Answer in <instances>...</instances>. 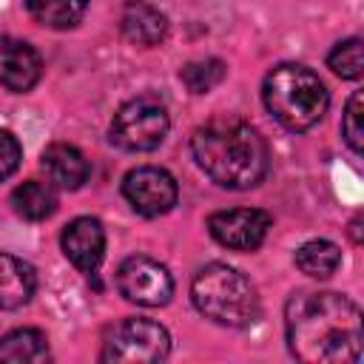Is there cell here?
<instances>
[{
  "instance_id": "603a6c76",
  "label": "cell",
  "mask_w": 364,
  "mask_h": 364,
  "mask_svg": "<svg viewBox=\"0 0 364 364\" xmlns=\"http://www.w3.org/2000/svg\"><path fill=\"white\" fill-rule=\"evenodd\" d=\"M358 230H361V216H355V219L350 222V236H353V242H355V245L361 242V236H358Z\"/></svg>"
},
{
  "instance_id": "e0dca14e",
  "label": "cell",
  "mask_w": 364,
  "mask_h": 364,
  "mask_svg": "<svg viewBox=\"0 0 364 364\" xmlns=\"http://www.w3.org/2000/svg\"><path fill=\"white\" fill-rule=\"evenodd\" d=\"M341 264V250L330 239H310L296 250V267L310 279H330Z\"/></svg>"
},
{
  "instance_id": "d6986e66",
  "label": "cell",
  "mask_w": 364,
  "mask_h": 364,
  "mask_svg": "<svg viewBox=\"0 0 364 364\" xmlns=\"http://www.w3.org/2000/svg\"><path fill=\"white\" fill-rule=\"evenodd\" d=\"M225 74H228L225 63L216 60V57H208V60H193V63H188V65L179 71V80L185 82V88H188L191 94H208V91H213V88L225 80Z\"/></svg>"
},
{
  "instance_id": "2e32d148",
  "label": "cell",
  "mask_w": 364,
  "mask_h": 364,
  "mask_svg": "<svg viewBox=\"0 0 364 364\" xmlns=\"http://www.w3.org/2000/svg\"><path fill=\"white\" fill-rule=\"evenodd\" d=\"M23 6L34 23L54 31L74 28L88 11V0H23Z\"/></svg>"
},
{
  "instance_id": "5b68a950",
  "label": "cell",
  "mask_w": 364,
  "mask_h": 364,
  "mask_svg": "<svg viewBox=\"0 0 364 364\" xmlns=\"http://www.w3.org/2000/svg\"><path fill=\"white\" fill-rule=\"evenodd\" d=\"M171 128V117L168 108L151 97H134L125 105H119V111L111 119V142L122 151L131 154H145L162 145V139L168 136Z\"/></svg>"
},
{
  "instance_id": "9c48e42d",
  "label": "cell",
  "mask_w": 364,
  "mask_h": 364,
  "mask_svg": "<svg viewBox=\"0 0 364 364\" xmlns=\"http://www.w3.org/2000/svg\"><path fill=\"white\" fill-rule=\"evenodd\" d=\"M270 230V213L259 208H230L208 216V233L228 250H256Z\"/></svg>"
},
{
  "instance_id": "ac0fdd59",
  "label": "cell",
  "mask_w": 364,
  "mask_h": 364,
  "mask_svg": "<svg viewBox=\"0 0 364 364\" xmlns=\"http://www.w3.org/2000/svg\"><path fill=\"white\" fill-rule=\"evenodd\" d=\"M48 358V341L34 327H17L0 338V361H46Z\"/></svg>"
},
{
  "instance_id": "8fae6325",
  "label": "cell",
  "mask_w": 364,
  "mask_h": 364,
  "mask_svg": "<svg viewBox=\"0 0 364 364\" xmlns=\"http://www.w3.org/2000/svg\"><path fill=\"white\" fill-rule=\"evenodd\" d=\"M43 60L26 40L0 37V85L14 94H26L40 82Z\"/></svg>"
},
{
  "instance_id": "7402d4cb",
  "label": "cell",
  "mask_w": 364,
  "mask_h": 364,
  "mask_svg": "<svg viewBox=\"0 0 364 364\" xmlns=\"http://www.w3.org/2000/svg\"><path fill=\"white\" fill-rule=\"evenodd\" d=\"M20 159H23V148H20L17 136L11 131L0 128V182H6L20 168Z\"/></svg>"
},
{
  "instance_id": "5bb4252c",
  "label": "cell",
  "mask_w": 364,
  "mask_h": 364,
  "mask_svg": "<svg viewBox=\"0 0 364 364\" xmlns=\"http://www.w3.org/2000/svg\"><path fill=\"white\" fill-rule=\"evenodd\" d=\"M37 290V273L28 262L0 250V307L17 310L28 304Z\"/></svg>"
},
{
  "instance_id": "30bf717a",
  "label": "cell",
  "mask_w": 364,
  "mask_h": 364,
  "mask_svg": "<svg viewBox=\"0 0 364 364\" xmlns=\"http://www.w3.org/2000/svg\"><path fill=\"white\" fill-rule=\"evenodd\" d=\"M60 245H63V253L68 256V262L80 273L94 276L105 256V228L94 216H77L65 225Z\"/></svg>"
},
{
  "instance_id": "8992f818",
  "label": "cell",
  "mask_w": 364,
  "mask_h": 364,
  "mask_svg": "<svg viewBox=\"0 0 364 364\" xmlns=\"http://www.w3.org/2000/svg\"><path fill=\"white\" fill-rule=\"evenodd\" d=\"M171 355V336L154 318H122L111 327L102 347V361H165Z\"/></svg>"
},
{
  "instance_id": "7a4b0ae2",
  "label": "cell",
  "mask_w": 364,
  "mask_h": 364,
  "mask_svg": "<svg viewBox=\"0 0 364 364\" xmlns=\"http://www.w3.org/2000/svg\"><path fill=\"white\" fill-rule=\"evenodd\" d=\"M191 154L210 182L228 191L256 188L267 176L270 151L262 134L236 117H216L191 136Z\"/></svg>"
},
{
  "instance_id": "ba28073f",
  "label": "cell",
  "mask_w": 364,
  "mask_h": 364,
  "mask_svg": "<svg viewBox=\"0 0 364 364\" xmlns=\"http://www.w3.org/2000/svg\"><path fill=\"white\" fill-rule=\"evenodd\" d=\"M122 196L128 199V205L139 213V216H162L176 205L179 188L176 179L159 168V165H139L134 171L125 173L122 179Z\"/></svg>"
},
{
  "instance_id": "9a60e30c",
  "label": "cell",
  "mask_w": 364,
  "mask_h": 364,
  "mask_svg": "<svg viewBox=\"0 0 364 364\" xmlns=\"http://www.w3.org/2000/svg\"><path fill=\"white\" fill-rule=\"evenodd\" d=\"M11 208L17 216L28 222H43L57 210V191L51 182L40 179H26L11 191Z\"/></svg>"
},
{
  "instance_id": "7c38bea8",
  "label": "cell",
  "mask_w": 364,
  "mask_h": 364,
  "mask_svg": "<svg viewBox=\"0 0 364 364\" xmlns=\"http://www.w3.org/2000/svg\"><path fill=\"white\" fill-rule=\"evenodd\" d=\"M119 28L128 43L151 48L168 37V17L145 0H125L119 11Z\"/></svg>"
},
{
  "instance_id": "3957f363",
  "label": "cell",
  "mask_w": 364,
  "mask_h": 364,
  "mask_svg": "<svg viewBox=\"0 0 364 364\" xmlns=\"http://www.w3.org/2000/svg\"><path fill=\"white\" fill-rule=\"evenodd\" d=\"M262 100L270 117L293 134L310 131L330 108V94L318 74L301 63L276 65L262 85Z\"/></svg>"
},
{
  "instance_id": "6da1fadb",
  "label": "cell",
  "mask_w": 364,
  "mask_h": 364,
  "mask_svg": "<svg viewBox=\"0 0 364 364\" xmlns=\"http://www.w3.org/2000/svg\"><path fill=\"white\" fill-rule=\"evenodd\" d=\"M290 353L304 364H355L361 358V310L333 290H296L284 304Z\"/></svg>"
},
{
  "instance_id": "277c9868",
  "label": "cell",
  "mask_w": 364,
  "mask_h": 364,
  "mask_svg": "<svg viewBox=\"0 0 364 364\" xmlns=\"http://www.w3.org/2000/svg\"><path fill=\"white\" fill-rule=\"evenodd\" d=\"M193 307L222 327H250L259 318V296L253 282L222 262L205 264L191 282Z\"/></svg>"
},
{
  "instance_id": "ffe728a7",
  "label": "cell",
  "mask_w": 364,
  "mask_h": 364,
  "mask_svg": "<svg viewBox=\"0 0 364 364\" xmlns=\"http://www.w3.org/2000/svg\"><path fill=\"white\" fill-rule=\"evenodd\" d=\"M327 68L333 74H338L341 80H358L364 71V57H361V40L358 37H347L341 43L333 46V51L327 54Z\"/></svg>"
},
{
  "instance_id": "44dd1931",
  "label": "cell",
  "mask_w": 364,
  "mask_h": 364,
  "mask_svg": "<svg viewBox=\"0 0 364 364\" xmlns=\"http://www.w3.org/2000/svg\"><path fill=\"white\" fill-rule=\"evenodd\" d=\"M341 136L344 142L350 145L353 154H361L364 151V97L361 91H355L347 105H344V114H341Z\"/></svg>"
},
{
  "instance_id": "52a82bcc",
  "label": "cell",
  "mask_w": 364,
  "mask_h": 364,
  "mask_svg": "<svg viewBox=\"0 0 364 364\" xmlns=\"http://www.w3.org/2000/svg\"><path fill=\"white\" fill-rule=\"evenodd\" d=\"M119 293L142 307H162L173 296V279L165 264L151 256H128L117 270Z\"/></svg>"
},
{
  "instance_id": "4fadbf2b",
  "label": "cell",
  "mask_w": 364,
  "mask_h": 364,
  "mask_svg": "<svg viewBox=\"0 0 364 364\" xmlns=\"http://www.w3.org/2000/svg\"><path fill=\"white\" fill-rule=\"evenodd\" d=\"M40 165L43 171L48 173L51 185L57 188H65V191H77L88 182V173H91V165L85 159V154L68 142H51L43 156H40Z\"/></svg>"
}]
</instances>
